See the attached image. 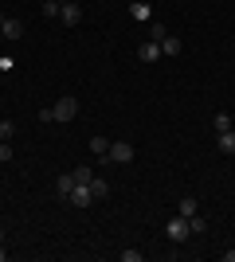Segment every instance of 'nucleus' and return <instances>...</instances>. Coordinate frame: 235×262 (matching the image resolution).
Wrapping results in <instances>:
<instances>
[{
    "mask_svg": "<svg viewBox=\"0 0 235 262\" xmlns=\"http://www.w3.org/2000/svg\"><path fill=\"white\" fill-rule=\"evenodd\" d=\"M12 137H16V121H0V141H12Z\"/></svg>",
    "mask_w": 235,
    "mask_h": 262,
    "instance_id": "obj_18",
    "label": "nucleus"
},
{
    "mask_svg": "<svg viewBox=\"0 0 235 262\" xmlns=\"http://www.w3.org/2000/svg\"><path fill=\"white\" fill-rule=\"evenodd\" d=\"M188 227H192V235H204V231H208V223H204L200 211H196V215H188Z\"/></svg>",
    "mask_w": 235,
    "mask_h": 262,
    "instance_id": "obj_19",
    "label": "nucleus"
},
{
    "mask_svg": "<svg viewBox=\"0 0 235 262\" xmlns=\"http://www.w3.org/2000/svg\"><path fill=\"white\" fill-rule=\"evenodd\" d=\"M106 149H110L106 137H90V153H94V157H106Z\"/></svg>",
    "mask_w": 235,
    "mask_h": 262,
    "instance_id": "obj_15",
    "label": "nucleus"
},
{
    "mask_svg": "<svg viewBox=\"0 0 235 262\" xmlns=\"http://www.w3.org/2000/svg\"><path fill=\"white\" fill-rule=\"evenodd\" d=\"M0 243H4V227H0Z\"/></svg>",
    "mask_w": 235,
    "mask_h": 262,
    "instance_id": "obj_24",
    "label": "nucleus"
},
{
    "mask_svg": "<svg viewBox=\"0 0 235 262\" xmlns=\"http://www.w3.org/2000/svg\"><path fill=\"white\" fill-rule=\"evenodd\" d=\"M122 262H141V251H122Z\"/></svg>",
    "mask_w": 235,
    "mask_h": 262,
    "instance_id": "obj_22",
    "label": "nucleus"
},
{
    "mask_svg": "<svg viewBox=\"0 0 235 262\" xmlns=\"http://www.w3.org/2000/svg\"><path fill=\"white\" fill-rule=\"evenodd\" d=\"M51 118H55V121H75L78 118V98H75V94H63V98L51 106Z\"/></svg>",
    "mask_w": 235,
    "mask_h": 262,
    "instance_id": "obj_1",
    "label": "nucleus"
},
{
    "mask_svg": "<svg viewBox=\"0 0 235 262\" xmlns=\"http://www.w3.org/2000/svg\"><path fill=\"white\" fill-rule=\"evenodd\" d=\"M0 32H4V39H12V43H16V39H24V24L8 16V20L0 24Z\"/></svg>",
    "mask_w": 235,
    "mask_h": 262,
    "instance_id": "obj_6",
    "label": "nucleus"
},
{
    "mask_svg": "<svg viewBox=\"0 0 235 262\" xmlns=\"http://www.w3.org/2000/svg\"><path fill=\"white\" fill-rule=\"evenodd\" d=\"M134 145L130 141H110V149H106V161H114V164H130L134 161Z\"/></svg>",
    "mask_w": 235,
    "mask_h": 262,
    "instance_id": "obj_2",
    "label": "nucleus"
},
{
    "mask_svg": "<svg viewBox=\"0 0 235 262\" xmlns=\"http://www.w3.org/2000/svg\"><path fill=\"white\" fill-rule=\"evenodd\" d=\"M59 8H63V0H44V20H55Z\"/></svg>",
    "mask_w": 235,
    "mask_h": 262,
    "instance_id": "obj_16",
    "label": "nucleus"
},
{
    "mask_svg": "<svg viewBox=\"0 0 235 262\" xmlns=\"http://www.w3.org/2000/svg\"><path fill=\"white\" fill-rule=\"evenodd\" d=\"M220 153H227V157H231V153H235V129H227V133H220Z\"/></svg>",
    "mask_w": 235,
    "mask_h": 262,
    "instance_id": "obj_13",
    "label": "nucleus"
},
{
    "mask_svg": "<svg viewBox=\"0 0 235 262\" xmlns=\"http://www.w3.org/2000/svg\"><path fill=\"white\" fill-rule=\"evenodd\" d=\"M165 35H168V28H165V24H153V28H149V39H153V43H161Z\"/></svg>",
    "mask_w": 235,
    "mask_h": 262,
    "instance_id": "obj_20",
    "label": "nucleus"
},
{
    "mask_svg": "<svg viewBox=\"0 0 235 262\" xmlns=\"http://www.w3.org/2000/svg\"><path fill=\"white\" fill-rule=\"evenodd\" d=\"M212 129H216V133H227V129H231V114H224V110H220V114L212 118Z\"/></svg>",
    "mask_w": 235,
    "mask_h": 262,
    "instance_id": "obj_12",
    "label": "nucleus"
},
{
    "mask_svg": "<svg viewBox=\"0 0 235 262\" xmlns=\"http://www.w3.org/2000/svg\"><path fill=\"white\" fill-rule=\"evenodd\" d=\"M130 16H134V20H141V24H149V16H153V8H149L145 0H134V4H130Z\"/></svg>",
    "mask_w": 235,
    "mask_h": 262,
    "instance_id": "obj_7",
    "label": "nucleus"
},
{
    "mask_svg": "<svg viewBox=\"0 0 235 262\" xmlns=\"http://www.w3.org/2000/svg\"><path fill=\"white\" fill-rule=\"evenodd\" d=\"M59 20L67 24V28L82 24V4H75V0H63V8H59Z\"/></svg>",
    "mask_w": 235,
    "mask_h": 262,
    "instance_id": "obj_5",
    "label": "nucleus"
},
{
    "mask_svg": "<svg viewBox=\"0 0 235 262\" xmlns=\"http://www.w3.org/2000/svg\"><path fill=\"white\" fill-rule=\"evenodd\" d=\"M196 211H200V200H196V196H180L177 215H184V219H188V215H196Z\"/></svg>",
    "mask_w": 235,
    "mask_h": 262,
    "instance_id": "obj_8",
    "label": "nucleus"
},
{
    "mask_svg": "<svg viewBox=\"0 0 235 262\" xmlns=\"http://www.w3.org/2000/svg\"><path fill=\"white\" fill-rule=\"evenodd\" d=\"M137 55H141L145 63H153V59H161V43H153V39H145V43L137 47Z\"/></svg>",
    "mask_w": 235,
    "mask_h": 262,
    "instance_id": "obj_9",
    "label": "nucleus"
},
{
    "mask_svg": "<svg viewBox=\"0 0 235 262\" xmlns=\"http://www.w3.org/2000/svg\"><path fill=\"white\" fill-rule=\"evenodd\" d=\"M71 188H75V176H71V172H63V176L55 180V192H59L63 200H67V196H71Z\"/></svg>",
    "mask_w": 235,
    "mask_h": 262,
    "instance_id": "obj_10",
    "label": "nucleus"
},
{
    "mask_svg": "<svg viewBox=\"0 0 235 262\" xmlns=\"http://www.w3.org/2000/svg\"><path fill=\"white\" fill-rule=\"evenodd\" d=\"M4 258H8V251H4V247H0V262H4Z\"/></svg>",
    "mask_w": 235,
    "mask_h": 262,
    "instance_id": "obj_23",
    "label": "nucleus"
},
{
    "mask_svg": "<svg viewBox=\"0 0 235 262\" xmlns=\"http://www.w3.org/2000/svg\"><path fill=\"white\" fill-rule=\"evenodd\" d=\"M71 208H90L94 204V192H90V184H75L71 188V196H67Z\"/></svg>",
    "mask_w": 235,
    "mask_h": 262,
    "instance_id": "obj_4",
    "label": "nucleus"
},
{
    "mask_svg": "<svg viewBox=\"0 0 235 262\" xmlns=\"http://www.w3.org/2000/svg\"><path fill=\"white\" fill-rule=\"evenodd\" d=\"M165 235H168V243H184V239H188V235H192L188 219H184V215L168 219V223H165Z\"/></svg>",
    "mask_w": 235,
    "mask_h": 262,
    "instance_id": "obj_3",
    "label": "nucleus"
},
{
    "mask_svg": "<svg viewBox=\"0 0 235 262\" xmlns=\"http://www.w3.org/2000/svg\"><path fill=\"white\" fill-rule=\"evenodd\" d=\"M161 55H180V39L177 35H165V39H161Z\"/></svg>",
    "mask_w": 235,
    "mask_h": 262,
    "instance_id": "obj_14",
    "label": "nucleus"
},
{
    "mask_svg": "<svg viewBox=\"0 0 235 262\" xmlns=\"http://www.w3.org/2000/svg\"><path fill=\"white\" fill-rule=\"evenodd\" d=\"M71 176H75V184H90V180H94V172H90L87 164H78V168H75Z\"/></svg>",
    "mask_w": 235,
    "mask_h": 262,
    "instance_id": "obj_17",
    "label": "nucleus"
},
{
    "mask_svg": "<svg viewBox=\"0 0 235 262\" xmlns=\"http://www.w3.org/2000/svg\"><path fill=\"white\" fill-rule=\"evenodd\" d=\"M12 157H16L12 153V141H0V161H12Z\"/></svg>",
    "mask_w": 235,
    "mask_h": 262,
    "instance_id": "obj_21",
    "label": "nucleus"
},
{
    "mask_svg": "<svg viewBox=\"0 0 235 262\" xmlns=\"http://www.w3.org/2000/svg\"><path fill=\"white\" fill-rule=\"evenodd\" d=\"M90 192H94V200H106L110 196V184H106L102 176H94V180H90Z\"/></svg>",
    "mask_w": 235,
    "mask_h": 262,
    "instance_id": "obj_11",
    "label": "nucleus"
},
{
    "mask_svg": "<svg viewBox=\"0 0 235 262\" xmlns=\"http://www.w3.org/2000/svg\"><path fill=\"white\" fill-rule=\"evenodd\" d=\"M0 39H4V32H0Z\"/></svg>",
    "mask_w": 235,
    "mask_h": 262,
    "instance_id": "obj_25",
    "label": "nucleus"
}]
</instances>
